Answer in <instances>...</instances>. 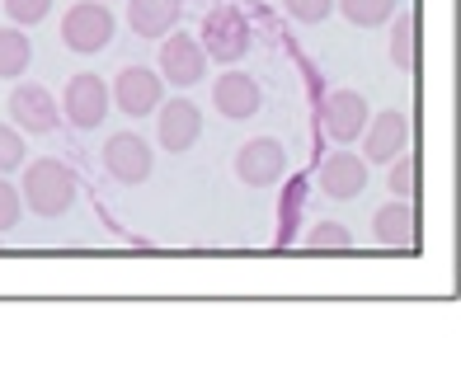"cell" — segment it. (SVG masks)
<instances>
[{"mask_svg": "<svg viewBox=\"0 0 461 376\" xmlns=\"http://www.w3.org/2000/svg\"><path fill=\"white\" fill-rule=\"evenodd\" d=\"M19 198H24V207H33L38 217L71 212V202H76V175H71V165L57 160V156H43V160L24 165Z\"/></svg>", "mask_w": 461, "mask_h": 376, "instance_id": "1", "label": "cell"}, {"mask_svg": "<svg viewBox=\"0 0 461 376\" xmlns=\"http://www.w3.org/2000/svg\"><path fill=\"white\" fill-rule=\"evenodd\" d=\"M249 19L236 10V5H217V10H207L203 19V33H198V43L207 52V61H221V67H236V61L249 52Z\"/></svg>", "mask_w": 461, "mask_h": 376, "instance_id": "2", "label": "cell"}, {"mask_svg": "<svg viewBox=\"0 0 461 376\" xmlns=\"http://www.w3.org/2000/svg\"><path fill=\"white\" fill-rule=\"evenodd\" d=\"M113 29H118L113 10L104 5V0H80V5H71L67 19H61V43L80 57H95L113 43Z\"/></svg>", "mask_w": 461, "mask_h": 376, "instance_id": "3", "label": "cell"}, {"mask_svg": "<svg viewBox=\"0 0 461 376\" xmlns=\"http://www.w3.org/2000/svg\"><path fill=\"white\" fill-rule=\"evenodd\" d=\"M104 113H109V85L95 76V71H80L67 80V90H61V118L71 122V128L90 132L104 122Z\"/></svg>", "mask_w": 461, "mask_h": 376, "instance_id": "4", "label": "cell"}, {"mask_svg": "<svg viewBox=\"0 0 461 376\" xmlns=\"http://www.w3.org/2000/svg\"><path fill=\"white\" fill-rule=\"evenodd\" d=\"M207 76V52L198 38H188V33H165L160 38V80H170V85L188 90V85H198V80Z\"/></svg>", "mask_w": 461, "mask_h": 376, "instance_id": "5", "label": "cell"}, {"mask_svg": "<svg viewBox=\"0 0 461 376\" xmlns=\"http://www.w3.org/2000/svg\"><path fill=\"white\" fill-rule=\"evenodd\" d=\"M236 175L249 188H274L287 175V151L278 137H255L236 151Z\"/></svg>", "mask_w": 461, "mask_h": 376, "instance_id": "6", "label": "cell"}, {"mask_svg": "<svg viewBox=\"0 0 461 376\" xmlns=\"http://www.w3.org/2000/svg\"><path fill=\"white\" fill-rule=\"evenodd\" d=\"M10 118L19 132H33V137H48L61 128V103L52 99L48 85H14L10 94Z\"/></svg>", "mask_w": 461, "mask_h": 376, "instance_id": "7", "label": "cell"}, {"mask_svg": "<svg viewBox=\"0 0 461 376\" xmlns=\"http://www.w3.org/2000/svg\"><path fill=\"white\" fill-rule=\"evenodd\" d=\"M160 99H165L160 71H151V67H122V71H118V80H113V103H118L128 118L156 113Z\"/></svg>", "mask_w": 461, "mask_h": 376, "instance_id": "8", "label": "cell"}, {"mask_svg": "<svg viewBox=\"0 0 461 376\" xmlns=\"http://www.w3.org/2000/svg\"><path fill=\"white\" fill-rule=\"evenodd\" d=\"M156 137L165 151H194V141L203 137V113H198V103H188V99H160V109H156Z\"/></svg>", "mask_w": 461, "mask_h": 376, "instance_id": "9", "label": "cell"}, {"mask_svg": "<svg viewBox=\"0 0 461 376\" xmlns=\"http://www.w3.org/2000/svg\"><path fill=\"white\" fill-rule=\"evenodd\" d=\"M104 170H109L118 184H146L156 170V156L137 132H113L109 146H104Z\"/></svg>", "mask_w": 461, "mask_h": 376, "instance_id": "10", "label": "cell"}, {"mask_svg": "<svg viewBox=\"0 0 461 376\" xmlns=\"http://www.w3.org/2000/svg\"><path fill=\"white\" fill-rule=\"evenodd\" d=\"M405 141H410V122L401 109H382L376 118H367V128H363V160L367 165H391L395 156L405 151Z\"/></svg>", "mask_w": 461, "mask_h": 376, "instance_id": "11", "label": "cell"}, {"mask_svg": "<svg viewBox=\"0 0 461 376\" xmlns=\"http://www.w3.org/2000/svg\"><path fill=\"white\" fill-rule=\"evenodd\" d=\"M367 99L358 94V90H334V94H325V109H321V122H325V132L339 141V146H348V141H358L363 137V128H367Z\"/></svg>", "mask_w": 461, "mask_h": 376, "instance_id": "12", "label": "cell"}, {"mask_svg": "<svg viewBox=\"0 0 461 376\" xmlns=\"http://www.w3.org/2000/svg\"><path fill=\"white\" fill-rule=\"evenodd\" d=\"M212 103L230 122H245V118L259 113L264 90H259V80L249 71H226V76H217V85H212Z\"/></svg>", "mask_w": 461, "mask_h": 376, "instance_id": "13", "label": "cell"}, {"mask_svg": "<svg viewBox=\"0 0 461 376\" xmlns=\"http://www.w3.org/2000/svg\"><path fill=\"white\" fill-rule=\"evenodd\" d=\"M321 188H325L330 198H339V202L358 198L363 188H367V160L353 156V151H334V156L321 165Z\"/></svg>", "mask_w": 461, "mask_h": 376, "instance_id": "14", "label": "cell"}, {"mask_svg": "<svg viewBox=\"0 0 461 376\" xmlns=\"http://www.w3.org/2000/svg\"><path fill=\"white\" fill-rule=\"evenodd\" d=\"M414 226H419V217H414L410 198H395V202H386L382 212H376L372 236H376V245H386V249H410L414 236H419Z\"/></svg>", "mask_w": 461, "mask_h": 376, "instance_id": "15", "label": "cell"}, {"mask_svg": "<svg viewBox=\"0 0 461 376\" xmlns=\"http://www.w3.org/2000/svg\"><path fill=\"white\" fill-rule=\"evenodd\" d=\"M184 14V0H128V24L137 38H165Z\"/></svg>", "mask_w": 461, "mask_h": 376, "instance_id": "16", "label": "cell"}, {"mask_svg": "<svg viewBox=\"0 0 461 376\" xmlns=\"http://www.w3.org/2000/svg\"><path fill=\"white\" fill-rule=\"evenodd\" d=\"M33 61V43L24 29H0V80H19Z\"/></svg>", "mask_w": 461, "mask_h": 376, "instance_id": "17", "label": "cell"}, {"mask_svg": "<svg viewBox=\"0 0 461 376\" xmlns=\"http://www.w3.org/2000/svg\"><path fill=\"white\" fill-rule=\"evenodd\" d=\"M391 61L401 71H414L419 67V19L414 14H401L391 29Z\"/></svg>", "mask_w": 461, "mask_h": 376, "instance_id": "18", "label": "cell"}, {"mask_svg": "<svg viewBox=\"0 0 461 376\" xmlns=\"http://www.w3.org/2000/svg\"><path fill=\"white\" fill-rule=\"evenodd\" d=\"M339 14L358 29H376L395 14V0H339Z\"/></svg>", "mask_w": 461, "mask_h": 376, "instance_id": "19", "label": "cell"}, {"mask_svg": "<svg viewBox=\"0 0 461 376\" xmlns=\"http://www.w3.org/2000/svg\"><path fill=\"white\" fill-rule=\"evenodd\" d=\"M306 249H316V255H330V249H353V231L339 221H316L311 226V236H306Z\"/></svg>", "mask_w": 461, "mask_h": 376, "instance_id": "20", "label": "cell"}, {"mask_svg": "<svg viewBox=\"0 0 461 376\" xmlns=\"http://www.w3.org/2000/svg\"><path fill=\"white\" fill-rule=\"evenodd\" d=\"M386 184H391V193H395V198H414V193H419V156H405V151L395 156Z\"/></svg>", "mask_w": 461, "mask_h": 376, "instance_id": "21", "label": "cell"}, {"mask_svg": "<svg viewBox=\"0 0 461 376\" xmlns=\"http://www.w3.org/2000/svg\"><path fill=\"white\" fill-rule=\"evenodd\" d=\"M10 14L14 29H29V24H43V19L52 14V0H0Z\"/></svg>", "mask_w": 461, "mask_h": 376, "instance_id": "22", "label": "cell"}, {"mask_svg": "<svg viewBox=\"0 0 461 376\" xmlns=\"http://www.w3.org/2000/svg\"><path fill=\"white\" fill-rule=\"evenodd\" d=\"M19 217H24V198H19V188L0 175V231H14Z\"/></svg>", "mask_w": 461, "mask_h": 376, "instance_id": "23", "label": "cell"}, {"mask_svg": "<svg viewBox=\"0 0 461 376\" xmlns=\"http://www.w3.org/2000/svg\"><path fill=\"white\" fill-rule=\"evenodd\" d=\"M24 165V137H19V128H5L0 122V175H10Z\"/></svg>", "mask_w": 461, "mask_h": 376, "instance_id": "24", "label": "cell"}, {"mask_svg": "<svg viewBox=\"0 0 461 376\" xmlns=\"http://www.w3.org/2000/svg\"><path fill=\"white\" fill-rule=\"evenodd\" d=\"M283 10L297 19V24H321V19L334 10V0H283Z\"/></svg>", "mask_w": 461, "mask_h": 376, "instance_id": "25", "label": "cell"}]
</instances>
